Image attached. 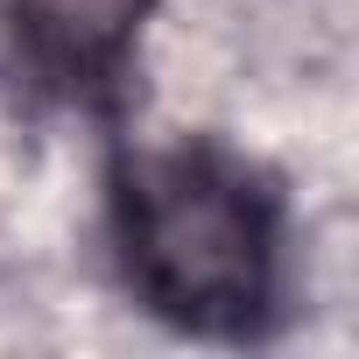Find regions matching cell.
Instances as JSON below:
<instances>
[{
	"label": "cell",
	"mask_w": 359,
	"mask_h": 359,
	"mask_svg": "<svg viewBox=\"0 0 359 359\" xmlns=\"http://www.w3.org/2000/svg\"><path fill=\"white\" fill-rule=\"evenodd\" d=\"M148 0H0L15 64L50 92H106L134 50Z\"/></svg>",
	"instance_id": "cell-2"
},
{
	"label": "cell",
	"mask_w": 359,
	"mask_h": 359,
	"mask_svg": "<svg viewBox=\"0 0 359 359\" xmlns=\"http://www.w3.org/2000/svg\"><path fill=\"white\" fill-rule=\"evenodd\" d=\"M120 261L148 310L240 338L275 303V198L212 141H148L113 176Z\"/></svg>",
	"instance_id": "cell-1"
}]
</instances>
